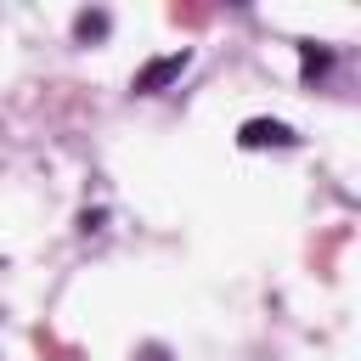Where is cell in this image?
<instances>
[{"label": "cell", "instance_id": "cell-2", "mask_svg": "<svg viewBox=\"0 0 361 361\" xmlns=\"http://www.w3.org/2000/svg\"><path fill=\"white\" fill-rule=\"evenodd\" d=\"M237 147H248V152H259V147H299V135L282 118H248L237 130Z\"/></svg>", "mask_w": 361, "mask_h": 361}, {"label": "cell", "instance_id": "cell-5", "mask_svg": "<svg viewBox=\"0 0 361 361\" xmlns=\"http://www.w3.org/2000/svg\"><path fill=\"white\" fill-rule=\"evenodd\" d=\"M135 361H169V350H164V344H141V355H135Z\"/></svg>", "mask_w": 361, "mask_h": 361}, {"label": "cell", "instance_id": "cell-4", "mask_svg": "<svg viewBox=\"0 0 361 361\" xmlns=\"http://www.w3.org/2000/svg\"><path fill=\"white\" fill-rule=\"evenodd\" d=\"M327 68H333V51L327 45H299V73L305 79H322Z\"/></svg>", "mask_w": 361, "mask_h": 361}, {"label": "cell", "instance_id": "cell-3", "mask_svg": "<svg viewBox=\"0 0 361 361\" xmlns=\"http://www.w3.org/2000/svg\"><path fill=\"white\" fill-rule=\"evenodd\" d=\"M107 28H113V17H107V11H79V17H73V39H79V45L107 39Z\"/></svg>", "mask_w": 361, "mask_h": 361}, {"label": "cell", "instance_id": "cell-1", "mask_svg": "<svg viewBox=\"0 0 361 361\" xmlns=\"http://www.w3.org/2000/svg\"><path fill=\"white\" fill-rule=\"evenodd\" d=\"M186 62H192V51H169V56H152V62L135 73V96H152V90H164L169 79H180V73H186Z\"/></svg>", "mask_w": 361, "mask_h": 361}]
</instances>
